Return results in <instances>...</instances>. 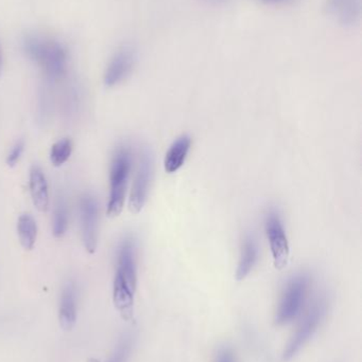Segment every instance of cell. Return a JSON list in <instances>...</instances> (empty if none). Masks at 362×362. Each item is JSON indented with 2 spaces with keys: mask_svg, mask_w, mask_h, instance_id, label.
Returning <instances> with one entry per match:
<instances>
[{
  "mask_svg": "<svg viewBox=\"0 0 362 362\" xmlns=\"http://www.w3.org/2000/svg\"><path fill=\"white\" fill-rule=\"evenodd\" d=\"M21 46L30 61L40 68L46 82L65 80L69 67V51L61 40L46 34L29 32L23 36Z\"/></svg>",
  "mask_w": 362,
  "mask_h": 362,
  "instance_id": "obj_1",
  "label": "cell"
},
{
  "mask_svg": "<svg viewBox=\"0 0 362 362\" xmlns=\"http://www.w3.org/2000/svg\"><path fill=\"white\" fill-rule=\"evenodd\" d=\"M137 286V248L135 238L127 235L119 243L113 282L115 306L125 318L133 315L134 298Z\"/></svg>",
  "mask_w": 362,
  "mask_h": 362,
  "instance_id": "obj_2",
  "label": "cell"
},
{
  "mask_svg": "<svg viewBox=\"0 0 362 362\" xmlns=\"http://www.w3.org/2000/svg\"><path fill=\"white\" fill-rule=\"evenodd\" d=\"M132 163L133 157L131 148L128 146L117 148L110 167V194L106 208V213L110 217L118 216L123 212Z\"/></svg>",
  "mask_w": 362,
  "mask_h": 362,
  "instance_id": "obj_3",
  "label": "cell"
},
{
  "mask_svg": "<svg viewBox=\"0 0 362 362\" xmlns=\"http://www.w3.org/2000/svg\"><path fill=\"white\" fill-rule=\"evenodd\" d=\"M308 286L310 278L305 274H297L288 281L276 313V321L278 325L291 322L301 313L307 297Z\"/></svg>",
  "mask_w": 362,
  "mask_h": 362,
  "instance_id": "obj_4",
  "label": "cell"
},
{
  "mask_svg": "<svg viewBox=\"0 0 362 362\" xmlns=\"http://www.w3.org/2000/svg\"><path fill=\"white\" fill-rule=\"evenodd\" d=\"M265 231L270 244L274 267L278 270L284 269L288 265L290 248L282 217L274 209L270 210L266 216Z\"/></svg>",
  "mask_w": 362,
  "mask_h": 362,
  "instance_id": "obj_5",
  "label": "cell"
},
{
  "mask_svg": "<svg viewBox=\"0 0 362 362\" xmlns=\"http://www.w3.org/2000/svg\"><path fill=\"white\" fill-rule=\"evenodd\" d=\"M153 174H154V160L150 151L145 148L140 153L137 171H136L131 193H130L129 209L133 214H138L144 209L148 200Z\"/></svg>",
  "mask_w": 362,
  "mask_h": 362,
  "instance_id": "obj_6",
  "label": "cell"
},
{
  "mask_svg": "<svg viewBox=\"0 0 362 362\" xmlns=\"http://www.w3.org/2000/svg\"><path fill=\"white\" fill-rule=\"evenodd\" d=\"M327 310V300L319 299L318 301L315 302L314 305L310 308V312L307 313L305 318L302 321L300 327H298L295 335L291 337L290 341L287 344L284 352L285 361H289V359L295 357L300 352V350L305 346L306 342L314 336L319 325L324 319Z\"/></svg>",
  "mask_w": 362,
  "mask_h": 362,
  "instance_id": "obj_7",
  "label": "cell"
},
{
  "mask_svg": "<svg viewBox=\"0 0 362 362\" xmlns=\"http://www.w3.org/2000/svg\"><path fill=\"white\" fill-rule=\"evenodd\" d=\"M80 219L82 240L87 252H96L99 230V204L95 196L89 193L83 194L80 198Z\"/></svg>",
  "mask_w": 362,
  "mask_h": 362,
  "instance_id": "obj_8",
  "label": "cell"
},
{
  "mask_svg": "<svg viewBox=\"0 0 362 362\" xmlns=\"http://www.w3.org/2000/svg\"><path fill=\"white\" fill-rule=\"evenodd\" d=\"M137 53L131 45H123L115 51L104 72L103 82L106 87H115L125 82L135 68Z\"/></svg>",
  "mask_w": 362,
  "mask_h": 362,
  "instance_id": "obj_9",
  "label": "cell"
},
{
  "mask_svg": "<svg viewBox=\"0 0 362 362\" xmlns=\"http://www.w3.org/2000/svg\"><path fill=\"white\" fill-rule=\"evenodd\" d=\"M79 291L74 281L64 284L59 303V320L62 327L70 329L76 325L78 318Z\"/></svg>",
  "mask_w": 362,
  "mask_h": 362,
  "instance_id": "obj_10",
  "label": "cell"
},
{
  "mask_svg": "<svg viewBox=\"0 0 362 362\" xmlns=\"http://www.w3.org/2000/svg\"><path fill=\"white\" fill-rule=\"evenodd\" d=\"M327 12L344 27L358 25L362 14V0H329Z\"/></svg>",
  "mask_w": 362,
  "mask_h": 362,
  "instance_id": "obj_11",
  "label": "cell"
},
{
  "mask_svg": "<svg viewBox=\"0 0 362 362\" xmlns=\"http://www.w3.org/2000/svg\"><path fill=\"white\" fill-rule=\"evenodd\" d=\"M29 189L32 202L40 212H47L50 206L48 182L42 168L34 165L30 170Z\"/></svg>",
  "mask_w": 362,
  "mask_h": 362,
  "instance_id": "obj_12",
  "label": "cell"
},
{
  "mask_svg": "<svg viewBox=\"0 0 362 362\" xmlns=\"http://www.w3.org/2000/svg\"><path fill=\"white\" fill-rule=\"evenodd\" d=\"M259 249L256 238L253 234H248L242 240L239 262L236 270V278L238 281L244 280L250 274L259 261Z\"/></svg>",
  "mask_w": 362,
  "mask_h": 362,
  "instance_id": "obj_13",
  "label": "cell"
},
{
  "mask_svg": "<svg viewBox=\"0 0 362 362\" xmlns=\"http://www.w3.org/2000/svg\"><path fill=\"white\" fill-rule=\"evenodd\" d=\"M191 148L189 136H181L170 146L164 158V169L168 174H174L184 165Z\"/></svg>",
  "mask_w": 362,
  "mask_h": 362,
  "instance_id": "obj_14",
  "label": "cell"
},
{
  "mask_svg": "<svg viewBox=\"0 0 362 362\" xmlns=\"http://www.w3.org/2000/svg\"><path fill=\"white\" fill-rule=\"evenodd\" d=\"M19 242L26 250H32L38 238V223L29 213H23L17 221Z\"/></svg>",
  "mask_w": 362,
  "mask_h": 362,
  "instance_id": "obj_15",
  "label": "cell"
},
{
  "mask_svg": "<svg viewBox=\"0 0 362 362\" xmlns=\"http://www.w3.org/2000/svg\"><path fill=\"white\" fill-rule=\"evenodd\" d=\"M69 223V211L66 198L63 195L57 196L53 208L52 233L55 238H61L65 235Z\"/></svg>",
  "mask_w": 362,
  "mask_h": 362,
  "instance_id": "obj_16",
  "label": "cell"
},
{
  "mask_svg": "<svg viewBox=\"0 0 362 362\" xmlns=\"http://www.w3.org/2000/svg\"><path fill=\"white\" fill-rule=\"evenodd\" d=\"M134 342H135V337L131 332L123 334L119 338L112 355L106 362H128L130 357H131L132 352H133Z\"/></svg>",
  "mask_w": 362,
  "mask_h": 362,
  "instance_id": "obj_17",
  "label": "cell"
},
{
  "mask_svg": "<svg viewBox=\"0 0 362 362\" xmlns=\"http://www.w3.org/2000/svg\"><path fill=\"white\" fill-rule=\"evenodd\" d=\"M72 141L69 138L57 140L50 150V161L55 167H61L72 156Z\"/></svg>",
  "mask_w": 362,
  "mask_h": 362,
  "instance_id": "obj_18",
  "label": "cell"
},
{
  "mask_svg": "<svg viewBox=\"0 0 362 362\" xmlns=\"http://www.w3.org/2000/svg\"><path fill=\"white\" fill-rule=\"evenodd\" d=\"M23 151H25V141L23 139L18 140L11 148L10 153L6 157V165L10 168L15 167L21 160Z\"/></svg>",
  "mask_w": 362,
  "mask_h": 362,
  "instance_id": "obj_19",
  "label": "cell"
},
{
  "mask_svg": "<svg viewBox=\"0 0 362 362\" xmlns=\"http://www.w3.org/2000/svg\"><path fill=\"white\" fill-rule=\"evenodd\" d=\"M215 362H236L235 357L230 349H221L216 355Z\"/></svg>",
  "mask_w": 362,
  "mask_h": 362,
  "instance_id": "obj_20",
  "label": "cell"
},
{
  "mask_svg": "<svg viewBox=\"0 0 362 362\" xmlns=\"http://www.w3.org/2000/svg\"><path fill=\"white\" fill-rule=\"evenodd\" d=\"M263 4H270V6H283V4H288L293 0H259Z\"/></svg>",
  "mask_w": 362,
  "mask_h": 362,
  "instance_id": "obj_21",
  "label": "cell"
},
{
  "mask_svg": "<svg viewBox=\"0 0 362 362\" xmlns=\"http://www.w3.org/2000/svg\"><path fill=\"white\" fill-rule=\"evenodd\" d=\"M203 4H210V6H221L227 4L229 0H201Z\"/></svg>",
  "mask_w": 362,
  "mask_h": 362,
  "instance_id": "obj_22",
  "label": "cell"
},
{
  "mask_svg": "<svg viewBox=\"0 0 362 362\" xmlns=\"http://www.w3.org/2000/svg\"><path fill=\"white\" fill-rule=\"evenodd\" d=\"M2 68H4V57H2L1 47H0V74H1Z\"/></svg>",
  "mask_w": 362,
  "mask_h": 362,
  "instance_id": "obj_23",
  "label": "cell"
}]
</instances>
